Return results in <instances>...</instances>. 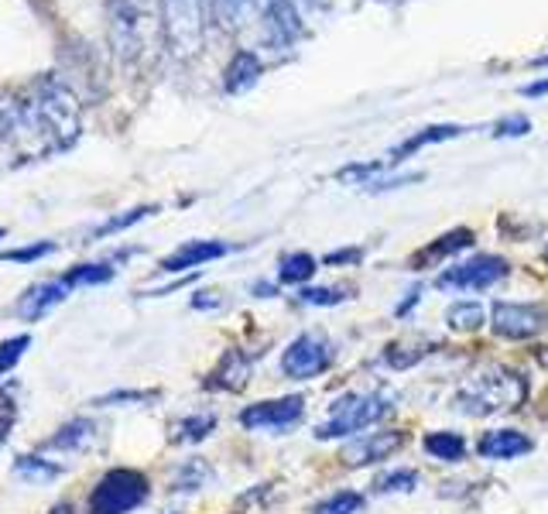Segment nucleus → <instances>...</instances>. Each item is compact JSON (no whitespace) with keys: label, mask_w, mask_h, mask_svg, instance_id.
<instances>
[{"label":"nucleus","mask_w":548,"mask_h":514,"mask_svg":"<svg viewBox=\"0 0 548 514\" xmlns=\"http://www.w3.org/2000/svg\"><path fill=\"white\" fill-rule=\"evenodd\" d=\"M79 100L66 86L45 79L24 93L0 100V165L45 162L76 144L79 138Z\"/></svg>","instance_id":"nucleus-1"},{"label":"nucleus","mask_w":548,"mask_h":514,"mask_svg":"<svg viewBox=\"0 0 548 514\" xmlns=\"http://www.w3.org/2000/svg\"><path fill=\"white\" fill-rule=\"evenodd\" d=\"M165 38L158 0H110V42L120 62L144 66Z\"/></svg>","instance_id":"nucleus-2"},{"label":"nucleus","mask_w":548,"mask_h":514,"mask_svg":"<svg viewBox=\"0 0 548 514\" xmlns=\"http://www.w3.org/2000/svg\"><path fill=\"white\" fill-rule=\"evenodd\" d=\"M528 398V381L511 367H490L480 377H473L456 395L459 412L466 415H494V412H514Z\"/></svg>","instance_id":"nucleus-3"},{"label":"nucleus","mask_w":548,"mask_h":514,"mask_svg":"<svg viewBox=\"0 0 548 514\" xmlns=\"http://www.w3.org/2000/svg\"><path fill=\"white\" fill-rule=\"evenodd\" d=\"M151 487H148V477L137 470H110L96 480L93 494H90V514H131L134 508H141L148 501Z\"/></svg>","instance_id":"nucleus-4"},{"label":"nucleus","mask_w":548,"mask_h":514,"mask_svg":"<svg viewBox=\"0 0 548 514\" xmlns=\"http://www.w3.org/2000/svg\"><path fill=\"white\" fill-rule=\"evenodd\" d=\"M161 24H165V42L179 59L199 52L206 31V11L203 0H158Z\"/></svg>","instance_id":"nucleus-5"},{"label":"nucleus","mask_w":548,"mask_h":514,"mask_svg":"<svg viewBox=\"0 0 548 514\" xmlns=\"http://www.w3.org/2000/svg\"><path fill=\"white\" fill-rule=\"evenodd\" d=\"M391 398L388 395H346L336 401L333 419L316 429V439H343V436H357V432L370 429L391 412Z\"/></svg>","instance_id":"nucleus-6"},{"label":"nucleus","mask_w":548,"mask_h":514,"mask_svg":"<svg viewBox=\"0 0 548 514\" xmlns=\"http://www.w3.org/2000/svg\"><path fill=\"white\" fill-rule=\"evenodd\" d=\"M336 353L333 343L319 333H302L298 340L288 343V350L281 353V374L292 381H312V377L326 374L333 367Z\"/></svg>","instance_id":"nucleus-7"},{"label":"nucleus","mask_w":548,"mask_h":514,"mask_svg":"<svg viewBox=\"0 0 548 514\" xmlns=\"http://www.w3.org/2000/svg\"><path fill=\"white\" fill-rule=\"evenodd\" d=\"M507 278V261L504 257H494V254H477L463 264H453L446 268L435 285L446 288V292H483V288L497 285V281Z\"/></svg>","instance_id":"nucleus-8"},{"label":"nucleus","mask_w":548,"mask_h":514,"mask_svg":"<svg viewBox=\"0 0 548 514\" xmlns=\"http://www.w3.org/2000/svg\"><path fill=\"white\" fill-rule=\"evenodd\" d=\"M494 333L504 340H535L548 329V309L535 302H497L494 305Z\"/></svg>","instance_id":"nucleus-9"},{"label":"nucleus","mask_w":548,"mask_h":514,"mask_svg":"<svg viewBox=\"0 0 548 514\" xmlns=\"http://www.w3.org/2000/svg\"><path fill=\"white\" fill-rule=\"evenodd\" d=\"M302 412H305V398L302 395L257 401V405L240 412V425H244V429H254V432H261V429L281 432V429H292V425L302 419Z\"/></svg>","instance_id":"nucleus-10"},{"label":"nucleus","mask_w":548,"mask_h":514,"mask_svg":"<svg viewBox=\"0 0 548 514\" xmlns=\"http://www.w3.org/2000/svg\"><path fill=\"white\" fill-rule=\"evenodd\" d=\"M257 14H261L264 35L274 48H288L302 35V21H298L295 0H254Z\"/></svg>","instance_id":"nucleus-11"},{"label":"nucleus","mask_w":548,"mask_h":514,"mask_svg":"<svg viewBox=\"0 0 548 514\" xmlns=\"http://www.w3.org/2000/svg\"><path fill=\"white\" fill-rule=\"evenodd\" d=\"M405 443H408L405 432H370V436H364L360 443L346 449V463H350V467H367V463L391 460Z\"/></svg>","instance_id":"nucleus-12"},{"label":"nucleus","mask_w":548,"mask_h":514,"mask_svg":"<svg viewBox=\"0 0 548 514\" xmlns=\"http://www.w3.org/2000/svg\"><path fill=\"white\" fill-rule=\"evenodd\" d=\"M531 449H535V443L518 429H490L483 432L477 443V453L483 460H518V456L531 453Z\"/></svg>","instance_id":"nucleus-13"},{"label":"nucleus","mask_w":548,"mask_h":514,"mask_svg":"<svg viewBox=\"0 0 548 514\" xmlns=\"http://www.w3.org/2000/svg\"><path fill=\"white\" fill-rule=\"evenodd\" d=\"M230 247L220 244V240H189V244H182L175 254H168L165 261H161V271H168V275H175V271H189V268H203V264L216 261V257H223Z\"/></svg>","instance_id":"nucleus-14"},{"label":"nucleus","mask_w":548,"mask_h":514,"mask_svg":"<svg viewBox=\"0 0 548 514\" xmlns=\"http://www.w3.org/2000/svg\"><path fill=\"white\" fill-rule=\"evenodd\" d=\"M473 230H466V227H459V230H449V234H442V237H435L429 247H422L415 257H411V264H415V271L418 268H429V264H439V261H446V257H453L459 251H466V247H473Z\"/></svg>","instance_id":"nucleus-15"},{"label":"nucleus","mask_w":548,"mask_h":514,"mask_svg":"<svg viewBox=\"0 0 548 514\" xmlns=\"http://www.w3.org/2000/svg\"><path fill=\"white\" fill-rule=\"evenodd\" d=\"M66 281H45V285H35V288H28V292L21 295V302H18V316L21 319H38V316H45L48 309H55L62 299H66Z\"/></svg>","instance_id":"nucleus-16"},{"label":"nucleus","mask_w":548,"mask_h":514,"mask_svg":"<svg viewBox=\"0 0 548 514\" xmlns=\"http://www.w3.org/2000/svg\"><path fill=\"white\" fill-rule=\"evenodd\" d=\"M463 131H466V127H456V124H435V127H425V131L411 134L408 141H401L388 158H391V165H398V162H405L408 155H415V151L429 148V144H439V141H453V138H459Z\"/></svg>","instance_id":"nucleus-17"},{"label":"nucleus","mask_w":548,"mask_h":514,"mask_svg":"<svg viewBox=\"0 0 548 514\" xmlns=\"http://www.w3.org/2000/svg\"><path fill=\"white\" fill-rule=\"evenodd\" d=\"M251 377V357L240 350H230L227 357L220 360V367L209 377V388H223V391H240Z\"/></svg>","instance_id":"nucleus-18"},{"label":"nucleus","mask_w":548,"mask_h":514,"mask_svg":"<svg viewBox=\"0 0 548 514\" xmlns=\"http://www.w3.org/2000/svg\"><path fill=\"white\" fill-rule=\"evenodd\" d=\"M261 76V59L254 52H237L227 69V79H223V90L227 93H247Z\"/></svg>","instance_id":"nucleus-19"},{"label":"nucleus","mask_w":548,"mask_h":514,"mask_svg":"<svg viewBox=\"0 0 548 514\" xmlns=\"http://www.w3.org/2000/svg\"><path fill=\"white\" fill-rule=\"evenodd\" d=\"M422 446L432 460H442V463H459L466 456V439L459 436V432H429V436L422 439Z\"/></svg>","instance_id":"nucleus-20"},{"label":"nucleus","mask_w":548,"mask_h":514,"mask_svg":"<svg viewBox=\"0 0 548 514\" xmlns=\"http://www.w3.org/2000/svg\"><path fill=\"white\" fill-rule=\"evenodd\" d=\"M483 323H487V312L480 302H453L446 309V326L453 333H477Z\"/></svg>","instance_id":"nucleus-21"},{"label":"nucleus","mask_w":548,"mask_h":514,"mask_svg":"<svg viewBox=\"0 0 548 514\" xmlns=\"http://www.w3.org/2000/svg\"><path fill=\"white\" fill-rule=\"evenodd\" d=\"M316 275V257L305 254V251H295L288 257H281V268H278V278L281 285H302Z\"/></svg>","instance_id":"nucleus-22"},{"label":"nucleus","mask_w":548,"mask_h":514,"mask_svg":"<svg viewBox=\"0 0 548 514\" xmlns=\"http://www.w3.org/2000/svg\"><path fill=\"white\" fill-rule=\"evenodd\" d=\"M93 436H96V425L86 422V419H76V422L62 425L48 446H52V449H83V446L93 443Z\"/></svg>","instance_id":"nucleus-23"},{"label":"nucleus","mask_w":548,"mask_h":514,"mask_svg":"<svg viewBox=\"0 0 548 514\" xmlns=\"http://www.w3.org/2000/svg\"><path fill=\"white\" fill-rule=\"evenodd\" d=\"M364 508V494L357 491H336L333 497H326L322 504L312 508V514H357Z\"/></svg>","instance_id":"nucleus-24"},{"label":"nucleus","mask_w":548,"mask_h":514,"mask_svg":"<svg viewBox=\"0 0 548 514\" xmlns=\"http://www.w3.org/2000/svg\"><path fill=\"white\" fill-rule=\"evenodd\" d=\"M429 343H391L388 350H384V364H391L394 371H405V367H411L415 360H422Z\"/></svg>","instance_id":"nucleus-25"},{"label":"nucleus","mask_w":548,"mask_h":514,"mask_svg":"<svg viewBox=\"0 0 548 514\" xmlns=\"http://www.w3.org/2000/svg\"><path fill=\"white\" fill-rule=\"evenodd\" d=\"M350 292H353V285H322V288H302V299L305 305H340L350 299Z\"/></svg>","instance_id":"nucleus-26"},{"label":"nucleus","mask_w":548,"mask_h":514,"mask_svg":"<svg viewBox=\"0 0 548 514\" xmlns=\"http://www.w3.org/2000/svg\"><path fill=\"white\" fill-rule=\"evenodd\" d=\"M415 487H418L415 470H391V473H381V477L374 480V491H381V494H391V491L408 494V491H415Z\"/></svg>","instance_id":"nucleus-27"},{"label":"nucleus","mask_w":548,"mask_h":514,"mask_svg":"<svg viewBox=\"0 0 548 514\" xmlns=\"http://www.w3.org/2000/svg\"><path fill=\"white\" fill-rule=\"evenodd\" d=\"M213 425H216L213 415H192V419L175 425V443H196V439H206L209 432H213Z\"/></svg>","instance_id":"nucleus-28"},{"label":"nucleus","mask_w":548,"mask_h":514,"mask_svg":"<svg viewBox=\"0 0 548 514\" xmlns=\"http://www.w3.org/2000/svg\"><path fill=\"white\" fill-rule=\"evenodd\" d=\"M114 278V268L110 264H79L76 271H69L66 285H100V281H110Z\"/></svg>","instance_id":"nucleus-29"},{"label":"nucleus","mask_w":548,"mask_h":514,"mask_svg":"<svg viewBox=\"0 0 548 514\" xmlns=\"http://www.w3.org/2000/svg\"><path fill=\"white\" fill-rule=\"evenodd\" d=\"M14 470H18L21 477H28V480H52V477H59L62 473V467L45 463L42 456H21V460L14 463Z\"/></svg>","instance_id":"nucleus-30"},{"label":"nucleus","mask_w":548,"mask_h":514,"mask_svg":"<svg viewBox=\"0 0 548 514\" xmlns=\"http://www.w3.org/2000/svg\"><path fill=\"white\" fill-rule=\"evenodd\" d=\"M209 477H213V470H209L203 460H192V463H185L182 473L175 477V487H179V491H199Z\"/></svg>","instance_id":"nucleus-31"},{"label":"nucleus","mask_w":548,"mask_h":514,"mask_svg":"<svg viewBox=\"0 0 548 514\" xmlns=\"http://www.w3.org/2000/svg\"><path fill=\"white\" fill-rule=\"evenodd\" d=\"M31 347V336L24 333V336H14V340H4L0 343V374H7L14 364L24 357V350Z\"/></svg>","instance_id":"nucleus-32"},{"label":"nucleus","mask_w":548,"mask_h":514,"mask_svg":"<svg viewBox=\"0 0 548 514\" xmlns=\"http://www.w3.org/2000/svg\"><path fill=\"white\" fill-rule=\"evenodd\" d=\"M251 7H254V0H216V11H220L223 24H230V28H237V24L247 18Z\"/></svg>","instance_id":"nucleus-33"},{"label":"nucleus","mask_w":548,"mask_h":514,"mask_svg":"<svg viewBox=\"0 0 548 514\" xmlns=\"http://www.w3.org/2000/svg\"><path fill=\"white\" fill-rule=\"evenodd\" d=\"M531 131V120L528 117H504V120H497L494 124V134L497 138H521V134H528Z\"/></svg>","instance_id":"nucleus-34"},{"label":"nucleus","mask_w":548,"mask_h":514,"mask_svg":"<svg viewBox=\"0 0 548 514\" xmlns=\"http://www.w3.org/2000/svg\"><path fill=\"white\" fill-rule=\"evenodd\" d=\"M148 213H155V206H141V210H131L127 216H117V220H107L103 223L100 230H96V234H117V230H124V227H131V223H137V220H144V216Z\"/></svg>","instance_id":"nucleus-35"},{"label":"nucleus","mask_w":548,"mask_h":514,"mask_svg":"<svg viewBox=\"0 0 548 514\" xmlns=\"http://www.w3.org/2000/svg\"><path fill=\"white\" fill-rule=\"evenodd\" d=\"M52 254V244H35V247H18V251H7L4 261H18V264H31L38 257Z\"/></svg>","instance_id":"nucleus-36"},{"label":"nucleus","mask_w":548,"mask_h":514,"mask_svg":"<svg viewBox=\"0 0 548 514\" xmlns=\"http://www.w3.org/2000/svg\"><path fill=\"white\" fill-rule=\"evenodd\" d=\"M346 261H360V251H340L326 257V264H346Z\"/></svg>","instance_id":"nucleus-37"},{"label":"nucleus","mask_w":548,"mask_h":514,"mask_svg":"<svg viewBox=\"0 0 548 514\" xmlns=\"http://www.w3.org/2000/svg\"><path fill=\"white\" fill-rule=\"evenodd\" d=\"M525 96H542V93H548V79L545 83H535V86H525V90H521Z\"/></svg>","instance_id":"nucleus-38"},{"label":"nucleus","mask_w":548,"mask_h":514,"mask_svg":"<svg viewBox=\"0 0 548 514\" xmlns=\"http://www.w3.org/2000/svg\"><path fill=\"white\" fill-rule=\"evenodd\" d=\"M535 357H538V364H542V367H548V347L535 350Z\"/></svg>","instance_id":"nucleus-39"},{"label":"nucleus","mask_w":548,"mask_h":514,"mask_svg":"<svg viewBox=\"0 0 548 514\" xmlns=\"http://www.w3.org/2000/svg\"><path fill=\"white\" fill-rule=\"evenodd\" d=\"M295 4H302V7H309L312 11V7H319V0H295Z\"/></svg>","instance_id":"nucleus-40"},{"label":"nucleus","mask_w":548,"mask_h":514,"mask_svg":"<svg viewBox=\"0 0 548 514\" xmlns=\"http://www.w3.org/2000/svg\"><path fill=\"white\" fill-rule=\"evenodd\" d=\"M7 439V419H0V443Z\"/></svg>","instance_id":"nucleus-41"},{"label":"nucleus","mask_w":548,"mask_h":514,"mask_svg":"<svg viewBox=\"0 0 548 514\" xmlns=\"http://www.w3.org/2000/svg\"><path fill=\"white\" fill-rule=\"evenodd\" d=\"M545 261H548V251H545Z\"/></svg>","instance_id":"nucleus-42"}]
</instances>
